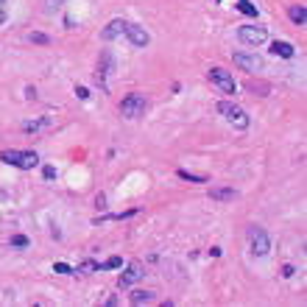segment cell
Segmentation results:
<instances>
[{"instance_id":"cell-1","label":"cell","mask_w":307,"mask_h":307,"mask_svg":"<svg viewBox=\"0 0 307 307\" xmlns=\"http://www.w3.org/2000/svg\"><path fill=\"white\" fill-rule=\"evenodd\" d=\"M0 159H3L6 165L20 168V170H31V168H36V165H39V157H36L34 151H14V148H9V151H3V154H0Z\"/></svg>"},{"instance_id":"cell-2","label":"cell","mask_w":307,"mask_h":307,"mask_svg":"<svg viewBox=\"0 0 307 307\" xmlns=\"http://www.w3.org/2000/svg\"><path fill=\"white\" fill-rule=\"evenodd\" d=\"M215 109H218V112H221L235 129H249V114H246V109H240L237 103H232V101H218Z\"/></svg>"},{"instance_id":"cell-3","label":"cell","mask_w":307,"mask_h":307,"mask_svg":"<svg viewBox=\"0 0 307 307\" xmlns=\"http://www.w3.org/2000/svg\"><path fill=\"white\" fill-rule=\"evenodd\" d=\"M237 39H240L246 48H260V45L268 39V31L263 25H240L237 28Z\"/></svg>"},{"instance_id":"cell-4","label":"cell","mask_w":307,"mask_h":307,"mask_svg":"<svg viewBox=\"0 0 307 307\" xmlns=\"http://www.w3.org/2000/svg\"><path fill=\"white\" fill-rule=\"evenodd\" d=\"M249 246L257 257H265V254L271 252V237L265 232L263 226H249Z\"/></svg>"},{"instance_id":"cell-5","label":"cell","mask_w":307,"mask_h":307,"mask_svg":"<svg viewBox=\"0 0 307 307\" xmlns=\"http://www.w3.org/2000/svg\"><path fill=\"white\" fill-rule=\"evenodd\" d=\"M145 106H148V101H145L140 92H129V95L120 101V114L129 117V120H134V117H140V114L145 112Z\"/></svg>"},{"instance_id":"cell-6","label":"cell","mask_w":307,"mask_h":307,"mask_svg":"<svg viewBox=\"0 0 307 307\" xmlns=\"http://www.w3.org/2000/svg\"><path fill=\"white\" fill-rule=\"evenodd\" d=\"M207 79H210V84H215L221 92H226V95H232V92L237 90L235 79H232V73L223 70V67H212V70L207 73Z\"/></svg>"},{"instance_id":"cell-7","label":"cell","mask_w":307,"mask_h":307,"mask_svg":"<svg viewBox=\"0 0 307 307\" xmlns=\"http://www.w3.org/2000/svg\"><path fill=\"white\" fill-rule=\"evenodd\" d=\"M232 62H235V65L240 67V70H246V73L265 70L263 56H257V53H246V50H237V53H232Z\"/></svg>"},{"instance_id":"cell-8","label":"cell","mask_w":307,"mask_h":307,"mask_svg":"<svg viewBox=\"0 0 307 307\" xmlns=\"http://www.w3.org/2000/svg\"><path fill=\"white\" fill-rule=\"evenodd\" d=\"M112 67H114V62H112V56L109 53H101V62H98V70H95V84H98V90L101 92H109V73H112Z\"/></svg>"},{"instance_id":"cell-9","label":"cell","mask_w":307,"mask_h":307,"mask_svg":"<svg viewBox=\"0 0 307 307\" xmlns=\"http://www.w3.org/2000/svg\"><path fill=\"white\" fill-rule=\"evenodd\" d=\"M123 34L129 36V42L134 45V48H145V45L151 42V36H148V31L143 28V25H134V23H126V31Z\"/></svg>"},{"instance_id":"cell-10","label":"cell","mask_w":307,"mask_h":307,"mask_svg":"<svg viewBox=\"0 0 307 307\" xmlns=\"http://www.w3.org/2000/svg\"><path fill=\"white\" fill-rule=\"evenodd\" d=\"M123 31H126V20H112V23L101 31V39H103V42H112V39L123 36Z\"/></svg>"},{"instance_id":"cell-11","label":"cell","mask_w":307,"mask_h":307,"mask_svg":"<svg viewBox=\"0 0 307 307\" xmlns=\"http://www.w3.org/2000/svg\"><path fill=\"white\" fill-rule=\"evenodd\" d=\"M143 274H145L143 265H140V263H132L126 271L120 274V288H129V285H134L137 279H143Z\"/></svg>"},{"instance_id":"cell-12","label":"cell","mask_w":307,"mask_h":307,"mask_svg":"<svg viewBox=\"0 0 307 307\" xmlns=\"http://www.w3.org/2000/svg\"><path fill=\"white\" fill-rule=\"evenodd\" d=\"M53 126V117H48V114H45V117H39V120H31V123H25V132L28 134H36V132H45V129H50Z\"/></svg>"},{"instance_id":"cell-13","label":"cell","mask_w":307,"mask_h":307,"mask_svg":"<svg viewBox=\"0 0 307 307\" xmlns=\"http://www.w3.org/2000/svg\"><path fill=\"white\" fill-rule=\"evenodd\" d=\"M271 53L274 56H282V59H293L296 50H293V45H290V42H274L271 45Z\"/></svg>"},{"instance_id":"cell-14","label":"cell","mask_w":307,"mask_h":307,"mask_svg":"<svg viewBox=\"0 0 307 307\" xmlns=\"http://www.w3.org/2000/svg\"><path fill=\"white\" fill-rule=\"evenodd\" d=\"M237 196V190H232V187H215V190H210V199L215 201H232Z\"/></svg>"},{"instance_id":"cell-15","label":"cell","mask_w":307,"mask_h":307,"mask_svg":"<svg viewBox=\"0 0 307 307\" xmlns=\"http://www.w3.org/2000/svg\"><path fill=\"white\" fill-rule=\"evenodd\" d=\"M129 301H132V304H151V301H154V293H151V290H134V293L129 296Z\"/></svg>"},{"instance_id":"cell-16","label":"cell","mask_w":307,"mask_h":307,"mask_svg":"<svg viewBox=\"0 0 307 307\" xmlns=\"http://www.w3.org/2000/svg\"><path fill=\"white\" fill-rule=\"evenodd\" d=\"M288 14H290V20H293L296 25H304V23H307V12H304V6H290V9H288Z\"/></svg>"},{"instance_id":"cell-17","label":"cell","mask_w":307,"mask_h":307,"mask_svg":"<svg viewBox=\"0 0 307 307\" xmlns=\"http://www.w3.org/2000/svg\"><path fill=\"white\" fill-rule=\"evenodd\" d=\"M235 6H237V12L246 14V17H257V6H254L252 0H237Z\"/></svg>"},{"instance_id":"cell-18","label":"cell","mask_w":307,"mask_h":307,"mask_svg":"<svg viewBox=\"0 0 307 307\" xmlns=\"http://www.w3.org/2000/svg\"><path fill=\"white\" fill-rule=\"evenodd\" d=\"M176 176H179V179H185V181H193V185H207V181H210V179H207V176H199V173H187V170H179V173H176Z\"/></svg>"},{"instance_id":"cell-19","label":"cell","mask_w":307,"mask_h":307,"mask_svg":"<svg viewBox=\"0 0 307 307\" xmlns=\"http://www.w3.org/2000/svg\"><path fill=\"white\" fill-rule=\"evenodd\" d=\"M123 260L120 257H109L106 263H98V271H106V268H120Z\"/></svg>"},{"instance_id":"cell-20","label":"cell","mask_w":307,"mask_h":307,"mask_svg":"<svg viewBox=\"0 0 307 307\" xmlns=\"http://www.w3.org/2000/svg\"><path fill=\"white\" fill-rule=\"evenodd\" d=\"M28 39H31V42H36V45H50V36L39 34V31H31V34H28Z\"/></svg>"},{"instance_id":"cell-21","label":"cell","mask_w":307,"mask_h":307,"mask_svg":"<svg viewBox=\"0 0 307 307\" xmlns=\"http://www.w3.org/2000/svg\"><path fill=\"white\" fill-rule=\"evenodd\" d=\"M249 90L252 92H257V95H268V84H257V81H249Z\"/></svg>"},{"instance_id":"cell-22","label":"cell","mask_w":307,"mask_h":307,"mask_svg":"<svg viewBox=\"0 0 307 307\" xmlns=\"http://www.w3.org/2000/svg\"><path fill=\"white\" fill-rule=\"evenodd\" d=\"M12 246L25 249V246H28V237H25V235H14V237H12Z\"/></svg>"},{"instance_id":"cell-23","label":"cell","mask_w":307,"mask_h":307,"mask_svg":"<svg viewBox=\"0 0 307 307\" xmlns=\"http://www.w3.org/2000/svg\"><path fill=\"white\" fill-rule=\"evenodd\" d=\"M6 17H9V0H0V25L6 23Z\"/></svg>"},{"instance_id":"cell-24","label":"cell","mask_w":307,"mask_h":307,"mask_svg":"<svg viewBox=\"0 0 307 307\" xmlns=\"http://www.w3.org/2000/svg\"><path fill=\"white\" fill-rule=\"evenodd\" d=\"M90 271H98V263H92V260L81 263V274H90Z\"/></svg>"},{"instance_id":"cell-25","label":"cell","mask_w":307,"mask_h":307,"mask_svg":"<svg viewBox=\"0 0 307 307\" xmlns=\"http://www.w3.org/2000/svg\"><path fill=\"white\" fill-rule=\"evenodd\" d=\"M53 271H56V274H73V268H70L67 263H56V265H53Z\"/></svg>"},{"instance_id":"cell-26","label":"cell","mask_w":307,"mask_h":307,"mask_svg":"<svg viewBox=\"0 0 307 307\" xmlns=\"http://www.w3.org/2000/svg\"><path fill=\"white\" fill-rule=\"evenodd\" d=\"M76 95H79L81 101H87V98H90V90H87V87H76Z\"/></svg>"},{"instance_id":"cell-27","label":"cell","mask_w":307,"mask_h":307,"mask_svg":"<svg viewBox=\"0 0 307 307\" xmlns=\"http://www.w3.org/2000/svg\"><path fill=\"white\" fill-rule=\"evenodd\" d=\"M42 176H45V179H56V170L50 168V165H45V168H42Z\"/></svg>"},{"instance_id":"cell-28","label":"cell","mask_w":307,"mask_h":307,"mask_svg":"<svg viewBox=\"0 0 307 307\" xmlns=\"http://www.w3.org/2000/svg\"><path fill=\"white\" fill-rule=\"evenodd\" d=\"M293 271H296L293 265H285V268H282V277H293Z\"/></svg>"},{"instance_id":"cell-29","label":"cell","mask_w":307,"mask_h":307,"mask_svg":"<svg viewBox=\"0 0 307 307\" xmlns=\"http://www.w3.org/2000/svg\"><path fill=\"white\" fill-rule=\"evenodd\" d=\"M212 3H221V0H212Z\"/></svg>"}]
</instances>
